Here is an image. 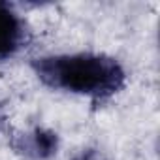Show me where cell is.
I'll return each mask as SVG.
<instances>
[{"label": "cell", "mask_w": 160, "mask_h": 160, "mask_svg": "<svg viewBox=\"0 0 160 160\" xmlns=\"http://www.w3.org/2000/svg\"><path fill=\"white\" fill-rule=\"evenodd\" d=\"M32 40L27 19L15 8L0 0V64L15 58Z\"/></svg>", "instance_id": "cell-3"}, {"label": "cell", "mask_w": 160, "mask_h": 160, "mask_svg": "<svg viewBox=\"0 0 160 160\" xmlns=\"http://www.w3.org/2000/svg\"><path fill=\"white\" fill-rule=\"evenodd\" d=\"M10 149L23 160H53L60 151V136L53 128L36 124L13 132Z\"/></svg>", "instance_id": "cell-2"}, {"label": "cell", "mask_w": 160, "mask_h": 160, "mask_svg": "<svg viewBox=\"0 0 160 160\" xmlns=\"http://www.w3.org/2000/svg\"><path fill=\"white\" fill-rule=\"evenodd\" d=\"M28 66L43 87L94 104L113 100L128 85L124 64L102 51L47 53L30 58Z\"/></svg>", "instance_id": "cell-1"}, {"label": "cell", "mask_w": 160, "mask_h": 160, "mask_svg": "<svg viewBox=\"0 0 160 160\" xmlns=\"http://www.w3.org/2000/svg\"><path fill=\"white\" fill-rule=\"evenodd\" d=\"M72 160H104V152L98 147H83L72 156Z\"/></svg>", "instance_id": "cell-4"}, {"label": "cell", "mask_w": 160, "mask_h": 160, "mask_svg": "<svg viewBox=\"0 0 160 160\" xmlns=\"http://www.w3.org/2000/svg\"><path fill=\"white\" fill-rule=\"evenodd\" d=\"M4 121H6V115H4V111H2V108H0V128L4 126Z\"/></svg>", "instance_id": "cell-5"}]
</instances>
